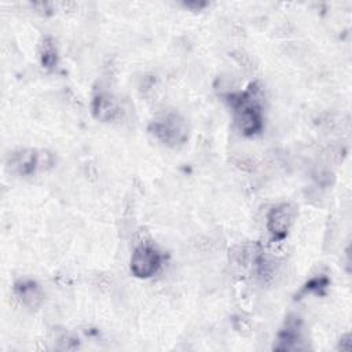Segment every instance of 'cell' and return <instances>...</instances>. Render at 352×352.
Wrapping results in <instances>:
<instances>
[{"mask_svg": "<svg viewBox=\"0 0 352 352\" xmlns=\"http://www.w3.org/2000/svg\"><path fill=\"white\" fill-rule=\"evenodd\" d=\"M232 106L235 109L236 124L245 135L257 133L263 126L261 109L250 92L239 94L236 99H232Z\"/></svg>", "mask_w": 352, "mask_h": 352, "instance_id": "cell-1", "label": "cell"}, {"mask_svg": "<svg viewBox=\"0 0 352 352\" xmlns=\"http://www.w3.org/2000/svg\"><path fill=\"white\" fill-rule=\"evenodd\" d=\"M153 133L168 146H179L187 140L186 121L177 113H166L151 124Z\"/></svg>", "mask_w": 352, "mask_h": 352, "instance_id": "cell-2", "label": "cell"}, {"mask_svg": "<svg viewBox=\"0 0 352 352\" xmlns=\"http://www.w3.org/2000/svg\"><path fill=\"white\" fill-rule=\"evenodd\" d=\"M161 265V256L158 250L148 245L140 243L131 256V271L138 278H150Z\"/></svg>", "mask_w": 352, "mask_h": 352, "instance_id": "cell-3", "label": "cell"}, {"mask_svg": "<svg viewBox=\"0 0 352 352\" xmlns=\"http://www.w3.org/2000/svg\"><path fill=\"white\" fill-rule=\"evenodd\" d=\"M294 214L296 210L290 204H280L270 210L267 217V227L274 239H282L287 235Z\"/></svg>", "mask_w": 352, "mask_h": 352, "instance_id": "cell-4", "label": "cell"}, {"mask_svg": "<svg viewBox=\"0 0 352 352\" xmlns=\"http://www.w3.org/2000/svg\"><path fill=\"white\" fill-rule=\"evenodd\" d=\"M43 157L45 155L37 154L34 150H21L11 155L10 166L14 172L19 175H30L45 164V160L43 161Z\"/></svg>", "mask_w": 352, "mask_h": 352, "instance_id": "cell-5", "label": "cell"}, {"mask_svg": "<svg viewBox=\"0 0 352 352\" xmlns=\"http://www.w3.org/2000/svg\"><path fill=\"white\" fill-rule=\"evenodd\" d=\"M15 292H16L18 297L21 298V301L30 308L38 307L43 300L41 289L32 280H22V282L16 283Z\"/></svg>", "mask_w": 352, "mask_h": 352, "instance_id": "cell-6", "label": "cell"}, {"mask_svg": "<svg viewBox=\"0 0 352 352\" xmlns=\"http://www.w3.org/2000/svg\"><path fill=\"white\" fill-rule=\"evenodd\" d=\"M94 116L100 121H110L117 116L118 107L114 99L107 94H100L94 99L92 104Z\"/></svg>", "mask_w": 352, "mask_h": 352, "instance_id": "cell-7", "label": "cell"}, {"mask_svg": "<svg viewBox=\"0 0 352 352\" xmlns=\"http://www.w3.org/2000/svg\"><path fill=\"white\" fill-rule=\"evenodd\" d=\"M40 56H41V63L44 67L51 69L56 65V48H55L54 40L51 37H45L43 40Z\"/></svg>", "mask_w": 352, "mask_h": 352, "instance_id": "cell-8", "label": "cell"}]
</instances>
